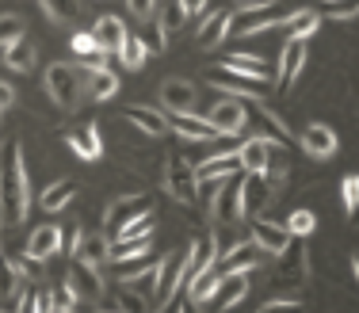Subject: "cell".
Instances as JSON below:
<instances>
[{"mask_svg":"<svg viewBox=\"0 0 359 313\" xmlns=\"http://www.w3.org/2000/svg\"><path fill=\"white\" fill-rule=\"evenodd\" d=\"M31 210V180L15 138L0 146V225H20Z\"/></svg>","mask_w":359,"mask_h":313,"instance_id":"1","label":"cell"},{"mask_svg":"<svg viewBox=\"0 0 359 313\" xmlns=\"http://www.w3.org/2000/svg\"><path fill=\"white\" fill-rule=\"evenodd\" d=\"M46 92H50V99H54L62 111H76L81 99H84V77L73 69V65L54 62L46 69Z\"/></svg>","mask_w":359,"mask_h":313,"instance_id":"2","label":"cell"},{"mask_svg":"<svg viewBox=\"0 0 359 313\" xmlns=\"http://www.w3.org/2000/svg\"><path fill=\"white\" fill-rule=\"evenodd\" d=\"M165 188L168 195L184 207H195L199 202V176H195V165H187L184 157H168V168H165Z\"/></svg>","mask_w":359,"mask_h":313,"instance_id":"3","label":"cell"},{"mask_svg":"<svg viewBox=\"0 0 359 313\" xmlns=\"http://www.w3.org/2000/svg\"><path fill=\"white\" fill-rule=\"evenodd\" d=\"M153 210V199L149 195H126V199H115L107 207V214H104V233L107 237H118L126 230V225L134 222V218H142V214H149Z\"/></svg>","mask_w":359,"mask_h":313,"instance_id":"4","label":"cell"},{"mask_svg":"<svg viewBox=\"0 0 359 313\" xmlns=\"http://www.w3.org/2000/svg\"><path fill=\"white\" fill-rule=\"evenodd\" d=\"M210 214H215L218 222H241V218H249V210H245V176H241V172L226 176V183H222V195L215 199Z\"/></svg>","mask_w":359,"mask_h":313,"instance_id":"5","label":"cell"},{"mask_svg":"<svg viewBox=\"0 0 359 313\" xmlns=\"http://www.w3.org/2000/svg\"><path fill=\"white\" fill-rule=\"evenodd\" d=\"M65 286H69L73 302H100V294H104V275H100V267H88V264H76L69 267V275H65Z\"/></svg>","mask_w":359,"mask_h":313,"instance_id":"6","label":"cell"},{"mask_svg":"<svg viewBox=\"0 0 359 313\" xmlns=\"http://www.w3.org/2000/svg\"><path fill=\"white\" fill-rule=\"evenodd\" d=\"M283 20L287 15H276V8H268V4H249L233 15L229 35H256V31H264V27H279Z\"/></svg>","mask_w":359,"mask_h":313,"instance_id":"7","label":"cell"},{"mask_svg":"<svg viewBox=\"0 0 359 313\" xmlns=\"http://www.w3.org/2000/svg\"><path fill=\"white\" fill-rule=\"evenodd\" d=\"M184 260H187V249L184 252H168V256L157 264V286H153V298L157 302H168L180 291V283H184Z\"/></svg>","mask_w":359,"mask_h":313,"instance_id":"8","label":"cell"},{"mask_svg":"<svg viewBox=\"0 0 359 313\" xmlns=\"http://www.w3.org/2000/svg\"><path fill=\"white\" fill-rule=\"evenodd\" d=\"M62 138H65V146H69L81 160H96V157H104V138H100V126H96V123L69 126V130H65Z\"/></svg>","mask_w":359,"mask_h":313,"instance_id":"9","label":"cell"},{"mask_svg":"<svg viewBox=\"0 0 359 313\" xmlns=\"http://www.w3.org/2000/svg\"><path fill=\"white\" fill-rule=\"evenodd\" d=\"M210 126H215L218 134H241L245 126H249V107L237 104V99H222V104L210 107Z\"/></svg>","mask_w":359,"mask_h":313,"instance_id":"10","label":"cell"},{"mask_svg":"<svg viewBox=\"0 0 359 313\" xmlns=\"http://www.w3.org/2000/svg\"><path fill=\"white\" fill-rule=\"evenodd\" d=\"M298 141H302V149H306V153H310V157H318V160H325V157H337V146H340V141H337V134H332L325 123H310L302 134H298Z\"/></svg>","mask_w":359,"mask_h":313,"instance_id":"11","label":"cell"},{"mask_svg":"<svg viewBox=\"0 0 359 313\" xmlns=\"http://www.w3.org/2000/svg\"><path fill=\"white\" fill-rule=\"evenodd\" d=\"M73 256L88 267H100L104 260H111V244H107V233H76L73 241Z\"/></svg>","mask_w":359,"mask_h":313,"instance_id":"12","label":"cell"},{"mask_svg":"<svg viewBox=\"0 0 359 313\" xmlns=\"http://www.w3.org/2000/svg\"><path fill=\"white\" fill-rule=\"evenodd\" d=\"M96 309H100V313H145V294H138L134 286H126V283H123L118 291L100 294Z\"/></svg>","mask_w":359,"mask_h":313,"instance_id":"13","label":"cell"},{"mask_svg":"<svg viewBox=\"0 0 359 313\" xmlns=\"http://www.w3.org/2000/svg\"><path fill=\"white\" fill-rule=\"evenodd\" d=\"M207 81L215 84V88H222V92H237V96H249V99H260V96H264V92H260V81L241 77V73H229L226 65L210 69V73H207Z\"/></svg>","mask_w":359,"mask_h":313,"instance_id":"14","label":"cell"},{"mask_svg":"<svg viewBox=\"0 0 359 313\" xmlns=\"http://www.w3.org/2000/svg\"><path fill=\"white\" fill-rule=\"evenodd\" d=\"M62 249H65L62 225H39V230L31 233V241H27V256H35V260H50Z\"/></svg>","mask_w":359,"mask_h":313,"instance_id":"15","label":"cell"},{"mask_svg":"<svg viewBox=\"0 0 359 313\" xmlns=\"http://www.w3.org/2000/svg\"><path fill=\"white\" fill-rule=\"evenodd\" d=\"M161 99L172 115H191L195 107V84L191 81H165L161 84Z\"/></svg>","mask_w":359,"mask_h":313,"instance_id":"16","label":"cell"},{"mask_svg":"<svg viewBox=\"0 0 359 313\" xmlns=\"http://www.w3.org/2000/svg\"><path fill=\"white\" fill-rule=\"evenodd\" d=\"M252 241L260 244L264 252H271V256H283L287 244H290V233H287V225H271V222H264V218H256L252 222Z\"/></svg>","mask_w":359,"mask_h":313,"instance_id":"17","label":"cell"},{"mask_svg":"<svg viewBox=\"0 0 359 313\" xmlns=\"http://www.w3.org/2000/svg\"><path fill=\"white\" fill-rule=\"evenodd\" d=\"M118 92V77L111 69H84V99L88 104H104Z\"/></svg>","mask_w":359,"mask_h":313,"instance_id":"18","label":"cell"},{"mask_svg":"<svg viewBox=\"0 0 359 313\" xmlns=\"http://www.w3.org/2000/svg\"><path fill=\"white\" fill-rule=\"evenodd\" d=\"M302 62H306V39H290L283 46V57H279V88H290L294 77L302 73Z\"/></svg>","mask_w":359,"mask_h":313,"instance_id":"19","label":"cell"},{"mask_svg":"<svg viewBox=\"0 0 359 313\" xmlns=\"http://www.w3.org/2000/svg\"><path fill=\"white\" fill-rule=\"evenodd\" d=\"M279 141V138H276ZM271 138H249L241 146V172H268V157H271Z\"/></svg>","mask_w":359,"mask_h":313,"instance_id":"20","label":"cell"},{"mask_svg":"<svg viewBox=\"0 0 359 313\" xmlns=\"http://www.w3.org/2000/svg\"><path fill=\"white\" fill-rule=\"evenodd\" d=\"M260 260H264V249L256 241L237 244V249L226 252V275H245V272H252V267H260Z\"/></svg>","mask_w":359,"mask_h":313,"instance_id":"21","label":"cell"},{"mask_svg":"<svg viewBox=\"0 0 359 313\" xmlns=\"http://www.w3.org/2000/svg\"><path fill=\"white\" fill-rule=\"evenodd\" d=\"M229 23H233V12H226V8L210 12L207 20H203V27H199V46L203 50H215L218 42L229 35Z\"/></svg>","mask_w":359,"mask_h":313,"instance_id":"22","label":"cell"},{"mask_svg":"<svg viewBox=\"0 0 359 313\" xmlns=\"http://www.w3.org/2000/svg\"><path fill=\"white\" fill-rule=\"evenodd\" d=\"M123 118H130L138 130H145V134H153V138H161V134H168L172 130V123H168L161 111H153V107H142V104H134V107H126L123 111Z\"/></svg>","mask_w":359,"mask_h":313,"instance_id":"23","label":"cell"},{"mask_svg":"<svg viewBox=\"0 0 359 313\" xmlns=\"http://www.w3.org/2000/svg\"><path fill=\"white\" fill-rule=\"evenodd\" d=\"M92 35H96V42H100V50H104V54H118L130 31L123 27V20H115V15H104V20L96 23V31H92Z\"/></svg>","mask_w":359,"mask_h":313,"instance_id":"24","label":"cell"},{"mask_svg":"<svg viewBox=\"0 0 359 313\" xmlns=\"http://www.w3.org/2000/svg\"><path fill=\"white\" fill-rule=\"evenodd\" d=\"M245 294H249V279L245 275H222V283H218V294L210 302H215V309H233L237 302L245 298Z\"/></svg>","mask_w":359,"mask_h":313,"instance_id":"25","label":"cell"},{"mask_svg":"<svg viewBox=\"0 0 359 313\" xmlns=\"http://www.w3.org/2000/svg\"><path fill=\"white\" fill-rule=\"evenodd\" d=\"M226 65L229 73H241V77H252V81H268L271 77V65L256 54H226Z\"/></svg>","mask_w":359,"mask_h":313,"instance_id":"26","label":"cell"},{"mask_svg":"<svg viewBox=\"0 0 359 313\" xmlns=\"http://www.w3.org/2000/svg\"><path fill=\"white\" fill-rule=\"evenodd\" d=\"M172 123V130L180 134V138H191V141H215L218 130L210 126V118H195V115H176L168 118Z\"/></svg>","mask_w":359,"mask_h":313,"instance_id":"27","label":"cell"},{"mask_svg":"<svg viewBox=\"0 0 359 313\" xmlns=\"http://www.w3.org/2000/svg\"><path fill=\"white\" fill-rule=\"evenodd\" d=\"M218 283H222V275H215V267H203L199 275L187 279V302H195V306L210 302L218 294Z\"/></svg>","mask_w":359,"mask_h":313,"instance_id":"28","label":"cell"},{"mask_svg":"<svg viewBox=\"0 0 359 313\" xmlns=\"http://www.w3.org/2000/svg\"><path fill=\"white\" fill-rule=\"evenodd\" d=\"M283 31H290V39H310L313 31L321 27V12H313V8H302V12H290L283 23H279Z\"/></svg>","mask_w":359,"mask_h":313,"instance_id":"29","label":"cell"},{"mask_svg":"<svg viewBox=\"0 0 359 313\" xmlns=\"http://www.w3.org/2000/svg\"><path fill=\"white\" fill-rule=\"evenodd\" d=\"M241 172V149L237 153H218V157H207L195 165V176H233Z\"/></svg>","mask_w":359,"mask_h":313,"instance_id":"30","label":"cell"},{"mask_svg":"<svg viewBox=\"0 0 359 313\" xmlns=\"http://www.w3.org/2000/svg\"><path fill=\"white\" fill-rule=\"evenodd\" d=\"M153 249V233H142V237H118L115 244H111V260H134V256H149Z\"/></svg>","mask_w":359,"mask_h":313,"instance_id":"31","label":"cell"},{"mask_svg":"<svg viewBox=\"0 0 359 313\" xmlns=\"http://www.w3.org/2000/svg\"><path fill=\"white\" fill-rule=\"evenodd\" d=\"M4 62H8V69H15V73H31L35 69V42L15 39L12 46L4 50Z\"/></svg>","mask_w":359,"mask_h":313,"instance_id":"32","label":"cell"},{"mask_svg":"<svg viewBox=\"0 0 359 313\" xmlns=\"http://www.w3.org/2000/svg\"><path fill=\"white\" fill-rule=\"evenodd\" d=\"M73 195H76V183H73V180H57V183H50V188L42 191L39 202H42V210H50V214H54V210L69 207Z\"/></svg>","mask_w":359,"mask_h":313,"instance_id":"33","label":"cell"},{"mask_svg":"<svg viewBox=\"0 0 359 313\" xmlns=\"http://www.w3.org/2000/svg\"><path fill=\"white\" fill-rule=\"evenodd\" d=\"M23 286H27V279L20 275V267H15L8 256H0V298H15Z\"/></svg>","mask_w":359,"mask_h":313,"instance_id":"34","label":"cell"},{"mask_svg":"<svg viewBox=\"0 0 359 313\" xmlns=\"http://www.w3.org/2000/svg\"><path fill=\"white\" fill-rule=\"evenodd\" d=\"M145 54H149V50H145V42H142L138 35H126L123 50H118V57H123L126 69H142V65H145Z\"/></svg>","mask_w":359,"mask_h":313,"instance_id":"35","label":"cell"},{"mask_svg":"<svg viewBox=\"0 0 359 313\" xmlns=\"http://www.w3.org/2000/svg\"><path fill=\"white\" fill-rule=\"evenodd\" d=\"M42 8H46V15L57 23H76V15H81V4H76V0H42Z\"/></svg>","mask_w":359,"mask_h":313,"instance_id":"36","label":"cell"},{"mask_svg":"<svg viewBox=\"0 0 359 313\" xmlns=\"http://www.w3.org/2000/svg\"><path fill=\"white\" fill-rule=\"evenodd\" d=\"M145 42V50L149 54H165V46H168V35H165V27H161L157 20H145V31L138 35Z\"/></svg>","mask_w":359,"mask_h":313,"instance_id":"37","label":"cell"},{"mask_svg":"<svg viewBox=\"0 0 359 313\" xmlns=\"http://www.w3.org/2000/svg\"><path fill=\"white\" fill-rule=\"evenodd\" d=\"M184 20H187V12H184V4L180 0H168L165 4V12H161V27H165V35H172V31H180L184 27Z\"/></svg>","mask_w":359,"mask_h":313,"instance_id":"38","label":"cell"},{"mask_svg":"<svg viewBox=\"0 0 359 313\" xmlns=\"http://www.w3.org/2000/svg\"><path fill=\"white\" fill-rule=\"evenodd\" d=\"M15 39H23V20L20 15H0V50H8Z\"/></svg>","mask_w":359,"mask_h":313,"instance_id":"39","label":"cell"},{"mask_svg":"<svg viewBox=\"0 0 359 313\" xmlns=\"http://www.w3.org/2000/svg\"><path fill=\"white\" fill-rule=\"evenodd\" d=\"M313 225H318V218H313L310 210H294V214L287 218V233H290V237H306V233H313Z\"/></svg>","mask_w":359,"mask_h":313,"instance_id":"40","label":"cell"},{"mask_svg":"<svg viewBox=\"0 0 359 313\" xmlns=\"http://www.w3.org/2000/svg\"><path fill=\"white\" fill-rule=\"evenodd\" d=\"M340 195H344V210L359 218V176H344L340 180Z\"/></svg>","mask_w":359,"mask_h":313,"instance_id":"41","label":"cell"},{"mask_svg":"<svg viewBox=\"0 0 359 313\" xmlns=\"http://www.w3.org/2000/svg\"><path fill=\"white\" fill-rule=\"evenodd\" d=\"M294 272H306V249L290 241L283 252V275H294Z\"/></svg>","mask_w":359,"mask_h":313,"instance_id":"42","label":"cell"},{"mask_svg":"<svg viewBox=\"0 0 359 313\" xmlns=\"http://www.w3.org/2000/svg\"><path fill=\"white\" fill-rule=\"evenodd\" d=\"M325 15H329V20H355V15H359V0H329Z\"/></svg>","mask_w":359,"mask_h":313,"instance_id":"43","label":"cell"},{"mask_svg":"<svg viewBox=\"0 0 359 313\" xmlns=\"http://www.w3.org/2000/svg\"><path fill=\"white\" fill-rule=\"evenodd\" d=\"M15 267H20L23 279H46V260H35L23 252V260H15Z\"/></svg>","mask_w":359,"mask_h":313,"instance_id":"44","label":"cell"},{"mask_svg":"<svg viewBox=\"0 0 359 313\" xmlns=\"http://www.w3.org/2000/svg\"><path fill=\"white\" fill-rule=\"evenodd\" d=\"M145 267H149V264H145V256H134V260H118V283H130V279L134 275H142L145 272Z\"/></svg>","mask_w":359,"mask_h":313,"instance_id":"45","label":"cell"},{"mask_svg":"<svg viewBox=\"0 0 359 313\" xmlns=\"http://www.w3.org/2000/svg\"><path fill=\"white\" fill-rule=\"evenodd\" d=\"M126 8H130L134 20H157V0H126Z\"/></svg>","mask_w":359,"mask_h":313,"instance_id":"46","label":"cell"},{"mask_svg":"<svg viewBox=\"0 0 359 313\" xmlns=\"http://www.w3.org/2000/svg\"><path fill=\"white\" fill-rule=\"evenodd\" d=\"M260 313H302V306H294V302H268Z\"/></svg>","mask_w":359,"mask_h":313,"instance_id":"47","label":"cell"},{"mask_svg":"<svg viewBox=\"0 0 359 313\" xmlns=\"http://www.w3.org/2000/svg\"><path fill=\"white\" fill-rule=\"evenodd\" d=\"M12 104H15V88H12V84L0 81V111H8Z\"/></svg>","mask_w":359,"mask_h":313,"instance_id":"48","label":"cell"},{"mask_svg":"<svg viewBox=\"0 0 359 313\" xmlns=\"http://www.w3.org/2000/svg\"><path fill=\"white\" fill-rule=\"evenodd\" d=\"M157 313H184V298H180V291H176L168 302H161V309H157Z\"/></svg>","mask_w":359,"mask_h":313,"instance_id":"49","label":"cell"},{"mask_svg":"<svg viewBox=\"0 0 359 313\" xmlns=\"http://www.w3.org/2000/svg\"><path fill=\"white\" fill-rule=\"evenodd\" d=\"M180 4H184L187 15H195V12H203V8H207V0H180Z\"/></svg>","mask_w":359,"mask_h":313,"instance_id":"50","label":"cell"},{"mask_svg":"<svg viewBox=\"0 0 359 313\" xmlns=\"http://www.w3.org/2000/svg\"><path fill=\"white\" fill-rule=\"evenodd\" d=\"M184 313H203V309L195 306V302H184Z\"/></svg>","mask_w":359,"mask_h":313,"instance_id":"51","label":"cell"},{"mask_svg":"<svg viewBox=\"0 0 359 313\" xmlns=\"http://www.w3.org/2000/svg\"><path fill=\"white\" fill-rule=\"evenodd\" d=\"M352 272H355V279H359V252L352 256Z\"/></svg>","mask_w":359,"mask_h":313,"instance_id":"52","label":"cell"},{"mask_svg":"<svg viewBox=\"0 0 359 313\" xmlns=\"http://www.w3.org/2000/svg\"><path fill=\"white\" fill-rule=\"evenodd\" d=\"M241 4H245V8H249V4H268V0H241Z\"/></svg>","mask_w":359,"mask_h":313,"instance_id":"53","label":"cell"},{"mask_svg":"<svg viewBox=\"0 0 359 313\" xmlns=\"http://www.w3.org/2000/svg\"><path fill=\"white\" fill-rule=\"evenodd\" d=\"M62 313H76V309H62Z\"/></svg>","mask_w":359,"mask_h":313,"instance_id":"54","label":"cell"}]
</instances>
